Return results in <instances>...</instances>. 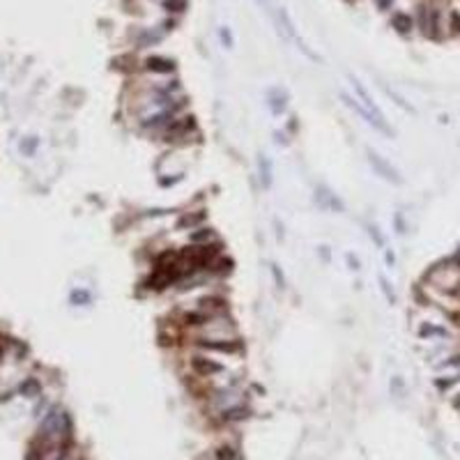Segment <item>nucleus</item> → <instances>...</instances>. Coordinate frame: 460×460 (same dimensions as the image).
<instances>
[{
    "instance_id": "obj_1",
    "label": "nucleus",
    "mask_w": 460,
    "mask_h": 460,
    "mask_svg": "<svg viewBox=\"0 0 460 460\" xmlns=\"http://www.w3.org/2000/svg\"><path fill=\"white\" fill-rule=\"evenodd\" d=\"M72 435V421L62 412L60 407H55L51 412L46 414V419L42 421V428H40V437L46 444H65Z\"/></svg>"
},
{
    "instance_id": "obj_2",
    "label": "nucleus",
    "mask_w": 460,
    "mask_h": 460,
    "mask_svg": "<svg viewBox=\"0 0 460 460\" xmlns=\"http://www.w3.org/2000/svg\"><path fill=\"white\" fill-rule=\"evenodd\" d=\"M198 347H203L207 352L237 354V352H242V340H237V338H205V340H198Z\"/></svg>"
},
{
    "instance_id": "obj_3",
    "label": "nucleus",
    "mask_w": 460,
    "mask_h": 460,
    "mask_svg": "<svg viewBox=\"0 0 460 460\" xmlns=\"http://www.w3.org/2000/svg\"><path fill=\"white\" fill-rule=\"evenodd\" d=\"M366 154H368V164L373 166V170H375L377 175H382L384 180L394 182V184H400V182H403V177L398 175V170H396V168L391 166V164H389L387 159H382L380 154L373 152V150H368Z\"/></svg>"
},
{
    "instance_id": "obj_4",
    "label": "nucleus",
    "mask_w": 460,
    "mask_h": 460,
    "mask_svg": "<svg viewBox=\"0 0 460 460\" xmlns=\"http://www.w3.org/2000/svg\"><path fill=\"white\" fill-rule=\"evenodd\" d=\"M350 81H352V87H354V92L359 94V101H361V106L366 108V111H368V113H371V115H373L375 120H380L382 125H387V120H384V115H382L380 106H377V104H375V101H373V97L368 94V90H366V87L361 85V83H359V81H357V79H352V76H350Z\"/></svg>"
},
{
    "instance_id": "obj_5",
    "label": "nucleus",
    "mask_w": 460,
    "mask_h": 460,
    "mask_svg": "<svg viewBox=\"0 0 460 460\" xmlns=\"http://www.w3.org/2000/svg\"><path fill=\"white\" fill-rule=\"evenodd\" d=\"M191 371H194L196 375H200V377H212V375H219L221 371H223V366L221 364H216V361L207 359V357H200V354H196V357H191Z\"/></svg>"
},
{
    "instance_id": "obj_6",
    "label": "nucleus",
    "mask_w": 460,
    "mask_h": 460,
    "mask_svg": "<svg viewBox=\"0 0 460 460\" xmlns=\"http://www.w3.org/2000/svg\"><path fill=\"white\" fill-rule=\"evenodd\" d=\"M145 69L154 74H170L175 69V62L168 60V58H161V55H150L145 60Z\"/></svg>"
},
{
    "instance_id": "obj_7",
    "label": "nucleus",
    "mask_w": 460,
    "mask_h": 460,
    "mask_svg": "<svg viewBox=\"0 0 460 460\" xmlns=\"http://www.w3.org/2000/svg\"><path fill=\"white\" fill-rule=\"evenodd\" d=\"M191 127H194V118H191V115H189V118H180V120H170V125H168V138L182 136V133H187Z\"/></svg>"
},
{
    "instance_id": "obj_8",
    "label": "nucleus",
    "mask_w": 460,
    "mask_h": 460,
    "mask_svg": "<svg viewBox=\"0 0 460 460\" xmlns=\"http://www.w3.org/2000/svg\"><path fill=\"white\" fill-rule=\"evenodd\" d=\"M391 26H394L400 35H407V33H410V30L414 28V21H412V16H410V14L396 12L394 16H391Z\"/></svg>"
},
{
    "instance_id": "obj_9",
    "label": "nucleus",
    "mask_w": 460,
    "mask_h": 460,
    "mask_svg": "<svg viewBox=\"0 0 460 460\" xmlns=\"http://www.w3.org/2000/svg\"><path fill=\"white\" fill-rule=\"evenodd\" d=\"M419 336L421 338H444V336H449V332L444 327H437V325H421Z\"/></svg>"
},
{
    "instance_id": "obj_10",
    "label": "nucleus",
    "mask_w": 460,
    "mask_h": 460,
    "mask_svg": "<svg viewBox=\"0 0 460 460\" xmlns=\"http://www.w3.org/2000/svg\"><path fill=\"white\" fill-rule=\"evenodd\" d=\"M249 417V410L247 407H228L221 412V419L223 421H242Z\"/></svg>"
},
{
    "instance_id": "obj_11",
    "label": "nucleus",
    "mask_w": 460,
    "mask_h": 460,
    "mask_svg": "<svg viewBox=\"0 0 460 460\" xmlns=\"http://www.w3.org/2000/svg\"><path fill=\"white\" fill-rule=\"evenodd\" d=\"M205 221V212H196V214H184L180 219V223L177 226L180 228H194V226H198V223H203Z\"/></svg>"
},
{
    "instance_id": "obj_12",
    "label": "nucleus",
    "mask_w": 460,
    "mask_h": 460,
    "mask_svg": "<svg viewBox=\"0 0 460 460\" xmlns=\"http://www.w3.org/2000/svg\"><path fill=\"white\" fill-rule=\"evenodd\" d=\"M205 322H207L205 311H191V313L184 315V325H187V327H200V325H205Z\"/></svg>"
},
{
    "instance_id": "obj_13",
    "label": "nucleus",
    "mask_w": 460,
    "mask_h": 460,
    "mask_svg": "<svg viewBox=\"0 0 460 460\" xmlns=\"http://www.w3.org/2000/svg\"><path fill=\"white\" fill-rule=\"evenodd\" d=\"M161 7L166 9V12H173V14H180L187 9V0H164L161 2Z\"/></svg>"
},
{
    "instance_id": "obj_14",
    "label": "nucleus",
    "mask_w": 460,
    "mask_h": 460,
    "mask_svg": "<svg viewBox=\"0 0 460 460\" xmlns=\"http://www.w3.org/2000/svg\"><path fill=\"white\" fill-rule=\"evenodd\" d=\"M200 308L203 311H214V308H226V301L221 299V297H205V299H200Z\"/></svg>"
},
{
    "instance_id": "obj_15",
    "label": "nucleus",
    "mask_w": 460,
    "mask_h": 460,
    "mask_svg": "<svg viewBox=\"0 0 460 460\" xmlns=\"http://www.w3.org/2000/svg\"><path fill=\"white\" fill-rule=\"evenodd\" d=\"M214 237V233L209 230V228H198V230H194V233L189 235V240L194 242V244H200V242H207V240H212Z\"/></svg>"
},
{
    "instance_id": "obj_16",
    "label": "nucleus",
    "mask_w": 460,
    "mask_h": 460,
    "mask_svg": "<svg viewBox=\"0 0 460 460\" xmlns=\"http://www.w3.org/2000/svg\"><path fill=\"white\" fill-rule=\"evenodd\" d=\"M260 173H262V182H265V187H269L272 184V168H269V161L262 157L260 159Z\"/></svg>"
},
{
    "instance_id": "obj_17",
    "label": "nucleus",
    "mask_w": 460,
    "mask_h": 460,
    "mask_svg": "<svg viewBox=\"0 0 460 460\" xmlns=\"http://www.w3.org/2000/svg\"><path fill=\"white\" fill-rule=\"evenodd\" d=\"M216 460H237V454L233 447H221L216 449Z\"/></svg>"
},
{
    "instance_id": "obj_18",
    "label": "nucleus",
    "mask_w": 460,
    "mask_h": 460,
    "mask_svg": "<svg viewBox=\"0 0 460 460\" xmlns=\"http://www.w3.org/2000/svg\"><path fill=\"white\" fill-rule=\"evenodd\" d=\"M449 28H451L454 35H460V12L458 9H454V12L449 14Z\"/></svg>"
},
{
    "instance_id": "obj_19",
    "label": "nucleus",
    "mask_w": 460,
    "mask_h": 460,
    "mask_svg": "<svg viewBox=\"0 0 460 460\" xmlns=\"http://www.w3.org/2000/svg\"><path fill=\"white\" fill-rule=\"evenodd\" d=\"M161 40V35H152V33H145L140 35V46H150V44H157V42Z\"/></svg>"
},
{
    "instance_id": "obj_20",
    "label": "nucleus",
    "mask_w": 460,
    "mask_h": 460,
    "mask_svg": "<svg viewBox=\"0 0 460 460\" xmlns=\"http://www.w3.org/2000/svg\"><path fill=\"white\" fill-rule=\"evenodd\" d=\"M72 301H74V304H79V301H81V306H85V304H90V293H85V290L74 293L72 294Z\"/></svg>"
},
{
    "instance_id": "obj_21",
    "label": "nucleus",
    "mask_w": 460,
    "mask_h": 460,
    "mask_svg": "<svg viewBox=\"0 0 460 460\" xmlns=\"http://www.w3.org/2000/svg\"><path fill=\"white\" fill-rule=\"evenodd\" d=\"M380 286H382V293L387 294V299L391 301V304H394V301H396V294H394V290L389 288V281L384 279V276H380Z\"/></svg>"
},
{
    "instance_id": "obj_22",
    "label": "nucleus",
    "mask_w": 460,
    "mask_h": 460,
    "mask_svg": "<svg viewBox=\"0 0 460 460\" xmlns=\"http://www.w3.org/2000/svg\"><path fill=\"white\" fill-rule=\"evenodd\" d=\"M456 382H460V375H454V377H449V380H435V384H437V389H449L451 384H456Z\"/></svg>"
},
{
    "instance_id": "obj_23",
    "label": "nucleus",
    "mask_w": 460,
    "mask_h": 460,
    "mask_svg": "<svg viewBox=\"0 0 460 460\" xmlns=\"http://www.w3.org/2000/svg\"><path fill=\"white\" fill-rule=\"evenodd\" d=\"M368 233H371V237L375 240V244H377V247H384V237L380 235V230H377V228L371 226V228H368Z\"/></svg>"
},
{
    "instance_id": "obj_24",
    "label": "nucleus",
    "mask_w": 460,
    "mask_h": 460,
    "mask_svg": "<svg viewBox=\"0 0 460 460\" xmlns=\"http://www.w3.org/2000/svg\"><path fill=\"white\" fill-rule=\"evenodd\" d=\"M440 368H460V354H456V357H451V359L442 361Z\"/></svg>"
},
{
    "instance_id": "obj_25",
    "label": "nucleus",
    "mask_w": 460,
    "mask_h": 460,
    "mask_svg": "<svg viewBox=\"0 0 460 460\" xmlns=\"http://www.w3.org/2000/svg\"><path fill=\"white\" fill-rule=\"evenodd\" d=\"M221 40H223V44H226L228 48L233 46V37H230V30H226V28L221 30Z\"/></svg>"
},
{
    "instance_id": "obj_26",
    "label": "nucleus",
    "mask_w": 460,
    "mask_h": 460,
    "mask_svg": "<svg viewBox=\"0 0 460 460\" xmlns=\"http://www.w3.org/2000/svg\"><path fill=\"white\" fill-rule=\"evenodd\" d=\"M272 272H274V279H276V283H279L281 288H283V274L276 269V267H272Z\"/></svg>"
},
{
    "instance_id": "obj_27",
    "label": "nucleus",
    "mask_w": 460,
    "mask_h": 460,
    "mask_svg": "<svg viewBox=\"0 0 460 460\" xmlns=\"http://www.w3.org/2000/svg\"><path fill=\"white\" fill-rule=\"evenodd\" d=\"M347 262H350V269H354V272L359 269V260H357V258H352V255H347Z\"/></svg>"
},
{
    "instance_id": "obj_28",
    "label": "nucleus",
    "mask_w": 460,
    "mask_h": 460,
    "mask_svg": "<svg viewBox=\"0 0 460 460\" xmlns=\"http://www.w3.org/2000/svg\"><path fill=\"white\" fill-rule=\"evenodd\" d=\"M394 262H396V255H394V251H387V265H391V267H394Z\"/></svg>"
},
{
    "instance_id": "obj_29",
    "label": "nucleus",
    "mask_w": 460,
    "mask_h": 460,
    "mask_svg": "<svg viewBox=\"0 0 460 460\" xmlns=\"http://www.w3.org/2000/svg\"><path fill=\"white\" fill-rule=\"evenodd\" d=\"M377 5H380V9H387V7H391V0H375Z\"/></svg>"
},
{
    "instance_id": "obj_30",
    "label": "nucleus",
    "mask_w": 460,
    "mask_h": 460,
    "mask_svg": "<svg viewBox=\"0 0 460 460\" xmlns=\"http://www.w3.org/2000/svg\"><path fill=\"white\" fill-rule=\"evenodd\" d=\"M454 405H456V407H460V396H458V398L454 400Z\"/></svg>"
}]
</instances>
